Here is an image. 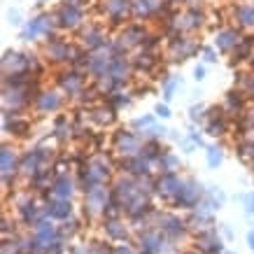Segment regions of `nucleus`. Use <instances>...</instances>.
Masks as SVG:
<instances>
[{"instance_id":"f257e3e1","label":"nucleus","mask_w":254,"mask_h":254,"mask_svg":"<svg viewBox=\"0 0 254 254\" xmlns=\"http://www.w3.org/2000/svg\"><path fill=\"white\" fill-rule=\"evenodd\" d=\"M68 212H70V210H68V205H65V203H56L54 210H52V215H54V217H65Z\"/></svg>"},{"instance_id":"f03ea898","label":"nucleus","mask_w":254,"mask_h":254,"mask_svg":"<svg viewBox=\"0 0 254 254\" xmlns=\"http://www.w3.org/2000/svg\"><path fill=\"white\" fill-rule=\"evenodd\" d=\"M217 152H219V149H215V147L210 149V166H217V163L222 161V154H217Z\"/></svg>"},{"instance_id":"7ed1b4c3","label":"nucleus","mask_w":254,"mask_h":254,"mask_svg":"<svg viewBox=\"0 0 254 254\" xmlns=\"http://www.w3.org/2000/svg\"><path fill=\"white\" fill-rule=\"evenodd\" d=\"M68 191H70V189H68V182H65V180H61V182H59V189H56V193H59V196H65Z\"/></svg>"},{"instance_id":"20e7f679","label":"nucleus","mask_w":254,"mask_h":254,"mask_svg":"<svg viewBox=\"0 0 254 254\" xmlns=\"http://www.w3.org/2000/svg\"><path fill=\"white\" fill-rule=\"evenodd\" d=\"M247 205H250V208H247V212H254V196H250V198H247Z\"/></svg>"},{"instance_id":"39448f33","label":"nucleus","mask_w":254,"mask_h":254,"mask_svg":"<svg viewBox=\"0 0 254 254\" xmlns=\"http://www.w3.org/2000/svg\"><path fill=\"white\" fill-rule=\"evenodd\" d=\"M250 247H252V250H254V231L250 233Z\"/></svg>"},{"instance_id":"423d86ee","label":"nucleus","mask_w":254,"mask_h":254,"mask_svg":"<svg viewBox=\"0 0 254 254\" xmlns=\"http://www.w3.org/2000/svg\"><path fill=\"white\" fill-rule=\"evenodd\" d=\"M117 254H131V252H128V250H119V252H117Z\"/></svg>"},{"instance_id":"0eeeda50","label":"nucleus","mask_w":254,"mask_h":254,"mask_svg":"<svg viewBox=\"0 0 254 254\" xmlns=\"http://www.w3.org/2000/svg\"><path fill=\"white\" fill-rule=\"evenodd\" d=\"M229 254H231V252H229Z\"/></svg>"}]
</instances>
